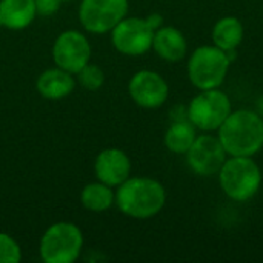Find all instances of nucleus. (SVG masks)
<instances>
[{
	"label": "nucleus",
	"instance_id": "obj_1",
	"mask_svg": "<svg viewBox=\"0 0 263 263\" xmlns=\"http://www.w3.org/2000/svg\"><path fill=\"white\" fill-rule=\"evenodd\" d=\"M216 134L228 156L254 157L263 148V116L247 108L231 111Z\"/></svg>",
	"mask_w": 263,
	"mask_h": 263
},
{
	"label": "nucleus",
	"instance_id": "obj_2",
	"mask_svg": "<svg viewBox=\"0 0 263 263\" xmlns=\"http://www.w3.org/2000/svg\"><path fill=\"white\" fill-rule=\"evenodd\" d=\"M117 208L128 217L146 220L157 216L166 203L165 186L153 177H128L117 186Z\"/></svg>",
	"mask_w": 263,
	"mask_h": 263
},
{
	"label": "nucleus",
	"instance_id": "obj_3",
	"mask_svg": "<svg viewBox=\"0 0 263 263\" xmlns=\"http://www.w3.org/2000/svg\"><path fill=\"white\" fill-rule=\"evenodd\" d=\"M217 177L223 194L240 203L251 200L262 185V170L254 157L228 156Z\"/></svg>",
	"mask_w": 263,
	"mask_h": 263
},
{
	"label": "nucleus",
	"instance_id": "obj_4",
	"mask_svg": "<svg viewBox=\"0 0 263 263\" xmlns=\"http://www.w3.org/2000/svg\"><path fill=\"white\" fill-rule=\"evenodd\" d=\"M230 66L231 60L225 51L216 45H202L191 52L186 71L191 85L202 91L220 88L228 76Z\"/></svg>",
	"mask_w": 263,
	"mask_h": 263
},
{
	"label": "nucleus",
	"instance_id": "obj_5",
	"mask_svg": "<svg viewBox=\"0 0 263 263\" xmlns=\"http://www.w3.org/2000/svg\"><path fill=\"white\" fill-rule=\"evenodd\" d=\"M83 248V234L71 222H57L51 225L40 239L39 251L45 263L76 262Z\"/></svg>",
	"mask_w": 263,
	"mask_h": 263
},
{
	"label": "nucleus",
	"instance_id": "obj_6",
	"mask_svg": "<svg viewBox=\"0 0 263 263\" xmlns=\"http://www.w3.org/2000/svg\"><path fill=\"white\" fill-rule=\"evenodd\" d=\"M231 111V99L220 88L202 89L186 106L188 120L202 133H216Z\"/></svg>",
	"mask_w": 263,
	"mask_h": 263
},
{
	"label": "nucleus",
	"instance_id": "obj_7",
	"mask_svg": "<svg viewBox=\"0 0 263 263\" xmlns=\"http://www.w3.org/2000/svg\"><path fill=\"white\" fill-rule=\"evenodd\" d=\"M128 0H82L79 20L88 32L106 34L128 15Z\"/></svg>",
	"mask_w": 263,
	"mask_h": 263
},
{
	"label": "nucleus",
	"instance_id": "obj_8",
	"mask_svg": "<svg viewBox=\"0 0 263 263\" xmlns=\"http://www.w3.org/2000/svg\"><path fill=\"white\" fill-rule=\"evenodd\" d=\"M154 32L156 28L146 17H125L111 31V42L119 52L137 57L153 48Z\"/></svg>",
	"mask_w": 263,
	"mask_h": 263
},
{
	"label": "nucleus",
	"instance_id": "obj_9",
	"mask_svg": "<svg viewBox=\"0 0 263 263\" xmlns=\"http://www.w3.org/2000/svg\"><path fill=\"white\" fill-rule=\"evenodd\" d=\"M185 157L190 170L194 174L202 177H211L217 176L228 154L223 145L220 143L217 134L214 136L211 133H203L200 136L197 134L194 143L191 145Z\"/></svg>",
	"mask_w": 263,
	"mask_h": 263
},
{
	"label": "nucleus",
	"instance_id": "obj_10",
	"mask_svg": "<svg viewBox=\"0 0 263 263\" xmlns=\"http://www.w3.org/2000/svg\"><path fill=\"white\" fill-rule=\"evenodd\" d=\"M52 59L55 66L76 76L91 60V45L86 35L76 29L59 34L52 46Z\"/></svg>",
	"mask_w": 263,
	"mask_h": 263
},
{
	"label": "nucleus",
	"instance_id": "obj_11",
	"mask_svg": "<svg viewBox=\"0 0 263 263\" xmlns=\"http://www.w3.org/2000/svg\"><path fill=\"white\" fill-rule=\"evenodd\" d=\"M128 92L137 106L145 109H157L168 100L170 86L159 72L142 69L131 77L128 83Z\"/></svg>",
	"mask_w": 263,
	"mask_h": 263
},
{
	"label": "nucleus",
	"instance_id": "obj_12",
	"mask_svg": "<svg viewBox=\"0 0 263 263\" xmlns=\"http://www.w3.org/2000/svg\"><path fill=\"white\" fill-rule=\"evenodd\" d=\"M94 174L99 182L117 188L131 176V160L123 149L106 148L96 157Z\"/></svg>",
	"mask_w": 263,
	"mask_h": 263
},
{
	"label": "nucleus",
	"instance_id": "obj_13",
	"mask_svg": "<svg viewBox=\"0 0 263 263\" xmlns=\"http://www.w3.org/2000/svg\"><path fill=\"white\" fill-rule=\"evenodd\" d=\"M154 52L165 62H180L188 52V42L183 32L176 26L162 25L154 32L153 48Z\"/></svg>",
	"mask_w": 263,
	"mask_h": 263
},
{
	"label": "nucleus",
	"instance_id": "obj_14",
	"mask_svg": "<svg viewBox=\"0 0 263 263\" xmlns=\"http://www.w3.org/2000/svg\"><path fill=\"white\" fill-rule=\"evenodd\" d=\"M37 91L42 97L49 100H59L66 96H69L76 88V79L74 74L55 66L43 71L37 82H35Z\"/></svg>",
	"mask_w": 263,
	"mask_h": 263
},
{
	"label": "nucleus",
	"instance_id": "obj_15",
	"mask_svg": "<svg viewBox=\"0 0 263 263\" xmlns=\"http://www.w3.org/2000/svg\"><path fill=\"white\" fill-rule=\"evenodd\" d=\"M37 17L34 0H0V26L20 31Z\"/></svg>",
	"mask_w": 263,
	"mask_h": 263
},
{
	"label": "nucleus",
	"instance_id": "obj_16",
	"mask_svg": "<svg viewBox=\"0 0 263 263\" xmlns=\"http://www.w3.org/2000/svg\"><path fill=\"white\" fill-rule=\"evenodd\" d=\"M243 23L234 15H225L219 18L211 29L213 45L220 48L222 51H236L243 40Z\"/></svg>",
	"mask_w": 263,
	"mask_h": 263
},
{
	"label": "nucleus",
	"instance_id": "obj_17",
	"mask_svg": "<svg viewBox=\"0 0 263 263\" xmlns=\"http://www.w3.org/2000/svg\"><path fill=\"white\" fill-rule=\"evenodd\" d=\"M197 137V128L186 119V120H176L170 125L165 133V146L173 154L185 156L191 145Z\"/></svg>",
	"mask_w": 263,
	"mask_h": 263
},
{
	"label": "nucleus",
	"instance_id": "obj_18",
	"mask_svg": "<svg viewBox=\"0 0 263 263\" xmlns=\"http://www.w3.org/2000/svg\"><path fill=\"white\" fill-rule=\"evenodd\" d=\"M80 202H82L83 208H86L88 211L103 213L114 205L116 194L111 186H108L102 182H94V183L86 185L82 190Z\"/></svg>",
	"mask_w": 263,
	"mask_h": 263
},
{
	"label": "nucleus",
	"instance_id": "obj_19",
	"mask_svg": "<svg viewBox=\"0 0 263 263\" xmlns=\"http://www.w3.org/2000/svg\"><path fill=\"white\" fill-rule=\"evenodd\" d=\"M76 76H77L79 83L88 91H96L105 83L103 71L97 65H92V63L85 65Z\"/></svg>",
	"mask_w": 263,
	"mask_h": 263
},
{
	"label": "nucleus",
	"instance_id": "obj_20",
	"mask_svg": "<svg viewBox=\"0 0 263 263\" xmlns=\"http://www.w3.org/2000/svg\"><path fill=\"white\" fill-rule=\"evenodd\" d=\"M22 260L20 245L6 233H0V263H18Z\"/></svg>",
	"mask_w": 263,
	"mask_h": 263
},
{
	"label": "nucleus",
	"instance_id": "obj_21",
	"mask_svg": "<svg viewBox=\"0 0 263 263\" xmlns=\"http://www.w3.org/2000/svg\"><path fill=\"white\" fill-rule=\"evenodd\" d=\"M34 5H35V11L39 15L49 17L59 11L62 0H34Z\"/></svg>",
	"mask_w": 263,
	"mask_h": 263
},
{
	"label": "nucleus",
	"instance_id": "obj_22",
	"mask_svg": "<svg viewBox=\"0 0 263 263\" xmlns=\"http://www.w3.org/2000/svg\"><path fill=\"white\" fill-rule=\"evenodd\" d=\"M260 116H263V97L259 100V111H257Z\"/></svg>",
	"mask_w": 263,
	"mask_h": 263
},
{
	"label": "nucleus",
	"instance_id": "obj_23",
	"mask_svg": "<svg viewBox=\"0 0 263 263\" xmlns=\"http://www.w3.org/2000/svg\"><path fill=\"white\" fill-rule=\"evenodd\" d=\"M62 2H71V0H62Z\"/></svg>",
	"mask_w": 263,
	"mask_h": 263
}]
</instances>
